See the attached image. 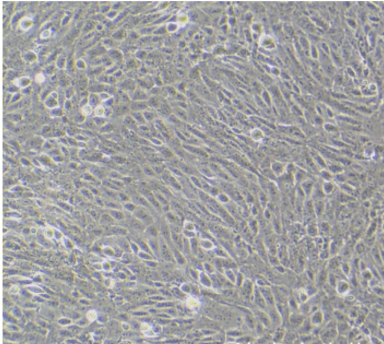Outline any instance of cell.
Instances as JSON below:
<instances>
[{
  "label": "cell",
  "instance_id": "4fadbf2b",
  "mask_svg": "<svg viewBox=\"0 0 384 344\" xmlns=\"http://www.w3.org/2000/svg\"><path fill=\"white\" fill-rule=\"evenodd\" d=\"M93 112V106L89 103H87L82 107V113L84 115H89Z\"/></svg>",
  "mask_w": 384,
  "mask_h": 344
},
{
  "label": "cell",
  "instance_id": "7a4b0ae2",
  "mask_svg": "<svg viewBox=\"0 0 384 344\" xmlns=\"http://www.w3.org/2000/svg\"><path fill=\"white\" fill-rule=\"evenodd\" d=\"M336 333L337 331L335 325L329 323L322 332L321 335L326 341H330L336 337Z\"/></svg>",
  "mask_w": 384,
  "mask_h": 344
},
{
  "label": "cell",
  "instance_id": "2e32d148",
  "mask_svg": "<svg viewBox=\"0 0 384 344\" xmlns=\"http://www.w3.org/2000/svg\"><path fill=\"white\" fill-rule=\"evenodd\" d=\"M97 312L94 310H89L87 313V318L90 322H93L97 319Z\"/></svg>",
  "mask_w": 384,
  "mask_h": 344
},
{
  "label": "cell",
  "instance_id": "603a6c76",
  "mask_svg": "<svg viewBox=\"0 0 384 344\" xmlns=\"http://www.w3.org/2000/svg\"><path fill=\"white\" fill-rule=\"evenodd\" d=\"M300 295L301 300L302 301H303V302H305L308 300V298H309V297H308L307 293L305 292V291H303L300 292Z\"/></svg>",
  "mask_w": 384,
  "mask_h": 344
},
{
  "label": "cell",
  "instance_id": "8992f818",
  "mask_svg": "<svg viewBox=\"0 0 384 344\" xmlns=\"http://www.w3.org/2000/svg\"><path fill=\"white\" fill-rule=\"evenodd\" d=\"M336 289L338 294L341 295H345L349 291L350 286L347 281L344 280H340L336 283Z\"/></svg>",
  "mask_w": 384,
  "mask_h": 344
},
{
  "label": "cell",
  "instance_id": "5bb4252c",
  "mask_svg": "<svg viewBox=\"0 0 384 344\" xmlns=\"http://www.w3.org/2000/svg\"><path fill=\"white\" fill-rule=\"evenodd\" d=\"M22 80H23V77L17 78L13 80V83L15 85L17 86L18 87H26V86H28V85H29L30 82H31V81H30V82H24V81Z\"/></svg>",
  "mask_w": 384,
  "mask_h": 344
},
{
  "label": "cell",
  "instance_id": "7402d4cb",
  "mask_svg": "<svg viewBox=\"0 0 384 344\" xmlns=\"http://www.w3.org/2000/svg\"><path fill=\"white\" fill-rule=\"evenodd\" d=\"M184 227L185 229L187 231H193L194 230V224L192 223L191 222H186L184 224Z\"/></svg>",
  "mask_w": 384,
  "mask_h": 344
},
{
  "label": "cell",
  "instance_id": "e0dca14e",
  "mask_svg": "<svg viewBox=\"0 0 384 344\" xmlns=\"http://www.w3.org/2000/svg\"><path fill=\"white\" fill-rule=\"evenodd\" d=\"M108 176H109L108 178L112 179L121 180V179H123V177H122V176H123L122 175H120L118 171H111L110 173V174H109V175H108Z\"/></svg>",
  "mask_w": 384,
  "mask_h": 344
},
{
  "label": "cell",
  "instance_id": "ffe728a7",
  "mask_svg": "<svg viewBox=\"0 0 384 344\" xmlns=\"http://www.w3.org/2000/svg\"><path fill=\"white\" fill-rule=\"evenodd\" d=\"M143 171L146 175L152 176L155 175V171L153 170L152 168H150L149 166H145L143 168Z\"/></svg>",
  "mask_w": 384,
  "mask_h": 344
},
{
  "label": "cell",
  "instance_id": "8fae6325",
  "mask_svg": "<svg viewBox=\"0 0 384 344\" xmlns=\"http://www.w3.org/2000/svg\"><path fill=\"white\" fill-rule=\"evenodd\" d=\"M216 198L217 200L222 203H228L230 201V198L228 195L224 193H219L216 195Z\"/></svg>",
  "mask_w": 384,
  "mask_h": 344
},
{
  "label": "cell",
  "instance_id": "7c38bea8",
  "mask_svg": "<svg viewBox=\"0 0 384 344\" xmlns=\"http://www.w3.org/2000/svg\"><path fill=\"white\" fill-rule=\"evenodd\" d=\"M283 330H284L279 328V330H277V331L275 332V335H274V340L275 342H279L284 338L285 334V332Z\"/></svg>",
  "mask_w": 384,
  "mask_h": 344
},
{
  "label": "cell",
  "instance_id": "ac0fdd59",
  "mask_svg": "<svg viewBox=\"0 0 384 344\" xmlns=\"http://www.w3.org/2000/svg\"><path fill=\"white\" fill-rule=\"evenodd\" d=\"M200 245L202 247H203L204 248H206V249H209V248H211L212 246H213V243H212L210 240L203 239L200 242Z\"/></svg>",
  "mask_w": 384,
  "mask_h": 344
},
{
  "label": "cell",
  "instance_id": "277c9868",
  "mask_svg": "<svg viewBox=\"0 0 384 344\" xmlns=\"http://www.w3.org/2000/svg\"><path fill=\"white\" fill-rule=\"evenodd\" d=\"M324 321V314L321 310L318 309L313 312L310 316V323L313 326H319Z\"/></svg>",
  "mask_w": 384,
  "mask_h": 344
},
{
  "label": "cell",
  "instance_id": "52a82bcc",
  "mask_svg": "<svg viewBox=\"0 0 384 344\" xmlns=\"http://www.w3.org/2000/svg\"><path fill=\"white\" fill-rule=\"evenodd\" d=\"M45 105H46L47 107L50 109L56 108L58 107L59 103L58 99V94L56 93H53L49 95L48 98L45 101Z\"/></svg>",
  "mask_w": 384,
  "mask_h": 344
},
{
  "label": "cell",
  "instance_id": "9a60e30c",
  "mask_svg": "<svg viewBox=\"0 0 384 344\" xmlns=\"http://www.w3.org/2000/svg\"><path fill=\"white\" fill-rule=\"evenodd\" d=\"M187 305H188L190 308H193L194 309L195 308H198L199 302H198V300L196 299V298L192 297L187 300Z\"/></svg>",
  "mask_w": 384,
  "mask_h": 344
},
{
  "label": "cell",
  "instance_id": "6da1fadb",
  "mask_svg": "<svg viewBox=\"0 0 384 344\" xmlns=\"http://www.w3.org/2000/svg\"><path fill=\"white\" fill-rule=\"evenodd\" d=\"M259 291L264 298L266 303V305L268 304L270 306H273L275 303L274 295L273 294V292L270 288L268 287L263 286L260 288Z\"/></svg>",
  "mask_w": 384,
  "mask_h": 344
},
{
  "label": "cell",
  "instance_id": "9c48e42d",
  "mask_svg": "<svg viewBox=\"0 0 384 344\" xmlns=\"http://www.w3.org/2000/svg\"><path fill=\"white\" fill-rule=\"evenodd\" d=\"M290 321L291 323H292L293 325H296L297 326H299L303 322V321H304V319L301 316L300 314H297V313H293V314H291L290 317Z\"/></svg>",
  "mask_w": 384,
  "mask_h": 344
},
{
  "label": "cell",
  "instance_id": "3957f363",
  "mask_svg": "<svg viewBox=\"0 0 384 344\" xmlns=\"http://www.w3.org/2000/svg\"><path fill=\"white\" fill-rule=\"evenodd\" d=\"M159 244L161 256H163L165 260L172 261L173 259L172 254H171V252H170V250L168 247V245H166L164 239L160 240V241L159 242Z\"/></svg>",
  "mask_w": 384,
  "mask_h": 344
},
{
  "label": "cell",
  "instance_id": "5b68a950",
  "mask_svg": "<svg viewBox=\"0 0 384 344\" xmlns=\"http://www.w3.org/2000/svg\"><path fill=\"white\" fill-rule=\"evenodd\" d=\"M33 26V20L31 17L26 16L22 18L19 21V26L20 29L23 30V31H28L31 29Z\"/></svg>",
  "mask_w": 384,
  "mask_h": 344
},
{
  "label": "cell",
  "instance_id": "30bf717a",
  "mask_svg": "<svg viewBox=\"0 0 384 344\" xmlns=\"http://www.w3.org/2000/svg\"><path fill=\"white\" fill-rule=\"evenodd\" d=\"M255 296H256V301L257 303V304L259 305L260 307L264 308L266 306V303L259 290L255 291Z\"/></svg>",
  "mask_w": 384,
  "mask_h": 344
},
{
  "label": "cell",
  "instance_id": "d6986e66",
  "mask_svg": "<svg viewBox=\"0 0 384 344\" xmlns=\"http://www.w3.org/2000/svg\"><path fill=\"white\" fill-rule=\"evenodd\" d=\"M35 80L38 84L43 83L45 80V77L44 74H43L42 73H39L37 74V75L35 76Z\"/></svg>",
  "mask_w": 384,
  "mask_h": 344
},
{
  "label": "cell",
  "instance_id": "ba28073f",
  "mask_svg": "<svg viewBox=\"0 0 384 344\" xmlns=\"http://www.w3.org/2000/svg\"><path fill=\"white\" fill-rule=\"evenodd\" d=\"M94 114L96 117H106V108L103 105H99L95 107Z\"/></svg>",
  "mask_w": 384,
  "mask_h": 344
},
{
  "label": "cell",
  "instance_id": "44dd1931",
  "mask_svg": "<svg viewBox=\"0 0 384 344\" xmlns=\"http://www.w3.org/2000/svg\"><path fill=\"white\" fill-rule=\"evenodd\" d=\"M50 34H51V31L50 29H46L44 30V31L40 34V38L41 39H47L49 37H50Z\"/></svg>",
  "mask_w": 384,
  "mask_h": 344
}]
</instances>
